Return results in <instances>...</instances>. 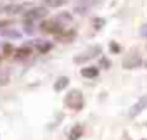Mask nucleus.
Instances as JSON below:
<instances>
[{"instance_id": "f257e3e1", "label": "nucleus", "mask_w": 147, "mask_h": 140, "mask_svg": "<svg viewBox=\"0 0 147 140\" xmlns=\"http://www.w3.org/2000/svg\"><path fill=\"white\" fill-rule=\"evenodd\" d=\"M66 106L73 111H80L83 107V95L80 90H71L66 95Z\"/></svg>"}, {"instance_id": "f03ea898", "label": "nucleus", "mask_w": 147, "mask_h": 140, "mask_svg": "<svg viewBox=\"0 0 147 140\" xmlns=\"http://www.w3.org/2000/svg\"><path fill=\"white\" fill-rule=\"evenodd\" d=\"M102 52V48L99 47V45H94V47H90V48H87L85 52H82V54H78L76 57H75V62L76 64H83V62H87V61H90V59H94V57H97L99 54Z\"/></svg>"}, {"instance_id": "7ed1b4c3", "label": "nucleus", "mask_w": 147, "mask_h": 140, "mask_svg": "<svg viewBox=\"0 0 147 140\" xmlns=\"http://www.w3.org/2000/svg\"><path fill=\"white\" fill-rule=\"evenodd\" d=\"M47 16H49L47 7H35L26 14V21H36V19H42V18H47Z\"/></svg>"}, {"instance_id": "20e7f679", "label": "nucleus", "mask_w": 147, "mask_h": 140, "mask_svg": "<svg viewBox=\"0 0 147 140\" xmlns=\"http://www.w3.org/2000/svg\"><path fill=\"white\" fill-rule=\"evenodd\" d=\"M140 64H142V59H140V55H137V54H131V55H128V57L123 61V67H126V69L138 67Z\"/></svg>"}, {"instance_id": "39448f33", "label": "nucleus", "mask_w": 147, "mask_h": 140, "mask_svg": "<svg viewBox=\"0 0 147 140\" xmlns=\"http://www.w3.org/2000/svg\"><path fill=\"white\" fill-rule=\"evenodd\" d=\"M42 31H45V33H61L62 26L59 23H55V21H45L42 24Z\"/></svg>"}, {"instance_id": "423d86ee", "label": "nucleus", "mask_w": 147, "mask_h": 140, "mask_svg": "<svg viewBox=\"0 0 147 140\" xmlns=\"http://www.w3.org/2000/svg\"><path fill=\"white\" fill-rule=\"evenodd\" d=\"M67 85H69V80H67L66 76H61V78L54 83V90H55V92H62Z\"/></svg>"}, {"instance_id": "0eeeda50", "label": "nucleus", "mask_w": 147, "mask_h": 140, "mask_svg": "<svg viewBox=\"0 0 147 140\" xmlns=\"http://www.w3.org/2000/svg\"><path fill=\"white\" fill-rule=\"evenodd\" d=\"M144 106H147V97H144V99H140L138 100V104H135L133 107H131V111H130V116H137L142 109H144Z\"/></svg>"}, {"instance_id": "6e6552de", "label": "nucleus", "mask_w": 147, "mask_h": 140, "mask_svg": "<svg viewBox=\"0 0 147 140\" xmlns=\"http://www.w3.org/2000/svg\"><path fill=\"white\" fill-rule=\"evenodd\" d=\"M99 75V69L97 67H83L82 69V76H85V78H95Z\"/></svg>"}, {"instance_id": "1a4fd4ad", "label": "nucleus", "mask_w": 147, "mask_h": 140, "mask_svg": "<svg viewBox=\"0 0 147 140\" xmlns=\"http://www.w3.org/2000/svg\"><path fill=\"white\" fill-rule=\"evenodd\" d=\"M35 45H36V50L42 52V54H45V52H49V50L52 48V43H50V42H43V40H38Z\"/></svg>"}, {"instance_id": "9d476101", "label": "nucleus", "mask_w": 147, "mask_h": 140, "mask_svg": "<svg viewBox=\"0 0 147 140\" xmlns=\"http://www.w3.org/2000/svg\"><path fill=\"white\" fill-rule=\"evenodd\" d=\"M55 23H59L61 26H64V24L71 23V14H67V12H62V14H59V16L55 18Z\"/></svg>"}, {"instance_id": "9b49d317", "label": "nucleus", "mask_w": 147, "mask_h": 140, "mask_svg": "<svg viewBox=\"0 0 147 140\" xmlns=\"http://www.w3.org/2000/svg\"><path fill=\"white\" fill-rule=\"evenodd\" d=\"M82 133H83V128L82 126H75L71 130V133H69V140H78L82 137Z\"/></svg>"}, {"instance_id": "f8f14e48", "label": "nucleus", "mask_w": 147, "mask_h": 140, "mask_svg": "<svg viewBox=\"0 0 147 140\" xmlns=\"http://www.w3.org/2000/svg\"><path fill=\"white\" fill-rule=\"evenodd\" d=\"M4 11L7 14H19V12H23V5L21 4H18V5H7Z\"/></svg>"}, {"instance_id": "ddd939ff", "label": "nucleus", "mask_w": 147, "mask_h": 140, "mask_svg": "<svg viewBox=\"0 0 147 140\" xmlns=\"http://www.w3.org/2000/svg\"><path fill=\"white\" fill-rule=\"evenodd\" d=\"M2 35L7 36V38H19V36H21V33H19V31H14V30H4Z\"/></svg>"}, {"instance_id": "4468645a", "label": "nucleus", "mask_w": 147, "mask_h": 140, "mask_svg": "<svg viewBox=\"0 0 147 140\" xmlns=\"http://www.w3.org/2000/svg\"><path fill=\"white\" fill-rule=\"evenodd\" d=\"M30 54H31V48H30V47H23V48H19V50L16 52V57H19V59H21V57L30 55Z\"/></svg>"}, {"instance_id": "2eb2a0df", "label": "nucleus", "mask_w": 147, "mask_h": 140, "mask_svg": "<svg viewBox=\"0 0 147 140\" xmlns=\"http://www.w3.org/2000/svg\"><path fill=\"white\" fill-rule=\"evenodd\" d=\"M43 2H45L47 5H50V7H59V5L66 4V0H43Z\"/></svg>"}, {"instance_id": "dca6fc26", "label": "nucleus", "mask_w": 147, "mask_h": 140, "mask_svg": "<svg viewBox=\"0 0 147 140\" xmlns=\"http://www.w3.org/2000/svg\"><path fill=\"white\" fill-rule=\"evenodd\" d=\"M9 83V75L7 73H0V85H7Z\"/></svg>"}, {"instance_id": "f3484780", "label": "nucleus", "mask_w": 147, "mask_h": 140, "mask_svg": "<svg viewBox=\"0 0 147 140\" xmlns=\"http://www.w3.org/2000/svg\"><path fill=\"white\" fill-rule=\"evenodd\" d=\"M119 50H121V47H119L116 42H113V43H111V52H113V54H118Z\"/></svg>"}, {"instance_id": "a211bd4d", "label": "nucleus", "mask_w": 147, "mask_h": 140, "mask_svg": "<svg viewBox=\"0 0 147 140\" xmlns=\"http://www.w3.org/2000/svg\"><path fill=\"white\" fill-rule=\"evenodd\" d=\"M100 66L102 67H109V61L107 59H100Z\"/></svg>"}, {"instance_id": "6ab92c4d", "label": "nucleus", "mask_w": 147, "mask_h": 140, "mask_svg": "<svg viewBox=\"0 0 147 140\" xmlns=\"http://www.w3.org/2000/svg\"><path fill=\"white\" fill-rule=\"evenodd\" d=\"M4 52H5V54L9 55V54L12 52V47H11V45H5V47H4Z\"/></svg>"}, {"instance_id": "aec40b11", "label": "nucleus", "mask_w": 147, "mask_h": 140, "mask_svg": "<svg viewBox=\"0 0 147 140\" xmlns=\"http://www.w3.org/2000/svg\"><path fill=\"white\" fill-rule=\"evenodd\" d=\"M100 24H104L102 19H95V28H100Z\"/></svg>"}, {"instance_id": "412c9836", "label": "nucleus", "mask_w": 147, "mask_h": 140, "mask_svg": "<svg viewBox=\"0 0 147 140\" xmlns=\"http://www.w3.org/2000/svg\"><path fill=\"white\" fill-rule=\"evenodd\" d=\"M4 26H7V21H0V28H4Z\"/></svg>"}, {"instance_id": "4be33fe9", "label": "nucleus", "mask_w": 147, "mask_h": 140, "mask_svg": "<svg viewBox=\"0 0 147 140\" xmlns=\"http://www.w3.org/2000/svg\"><path fill=\"white\" fill-rule=\"evenodd\" d=\"M144 35H145V36H147V24H145V26H144Z\"/></svg>"}]
</instances>
